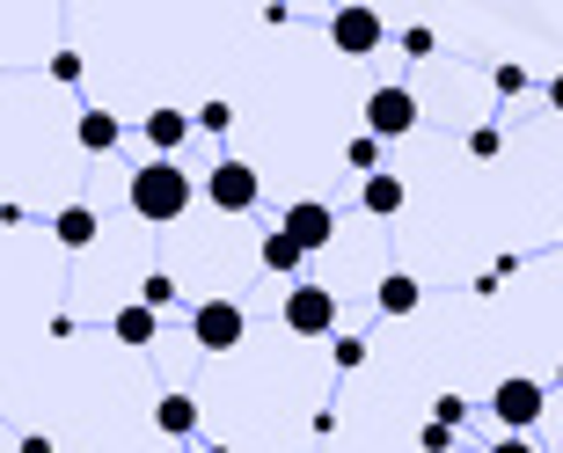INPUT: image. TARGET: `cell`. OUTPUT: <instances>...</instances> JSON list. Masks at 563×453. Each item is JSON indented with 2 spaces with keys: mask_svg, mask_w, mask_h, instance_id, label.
Returning <instances> with one entry per match:
<instances>
[{
  "mask_svg": "<svg viewBox=\"0 0 563 453\" xmlns=\"http://www.w3.org/2000/svg\"><path fill=\"white\" fill-rule=\"evenodd\" d=\"M132 212H140L146 226H168V220H184L190 212V168L176 162H140L132 168V184H125Z\"/></svg>",
  "mask_w": 563,
  "mask_h": 453,
  "instance_id": "1",
  "label": "cell"
},
{
  "mask_svg": "<svg viewBox=\"0 0 563 453\" xmlns=\"http://www.w3.org/2000/svg\"><path fill=\"white\" fill-rule=\"evenodd\" d=\"M242 336H250V308L242 300H198L190 308V344L198 351L220 358V351H242Z\"/></svg>",
  "mask_w": 563,
  "mask_h": 453,
  "instance_id": "2",
  "label": "cell"
},
{
  "mask_svg": "<svg viewBox=\"0 0 563 453\" xmlns=\"http://www.w3.org/2000/svg\"><path fill=\"white\" fill-rule=\"evenodd\" d=\"M542 410H549V395H542V380H527V373H512V380L490 388V417H498L512 439H527V424H542Z\"/></svg>",
  "mask_w": 563,
  "mask_h": 453,
  "instance_id": "3",
  "label": "cell"
},
{
  "mask_svg": "<svg viewBox=\"0 0 563 453\" xmlns=\"http://www.w3.org/2000/svg\"><path fill=\"white\" fill-rule=\"evenodd\" d=\"M418 96H410V88L402 81H388V88H374V96H366V132H374V140H402V132H418Z\"/></svg>",
  "mask_w": 563,
  "mask_h": 453,
  "instance_id": "4",
  "label": "cell"
},
{
  "mask_svg": "<svg viewBox=\"0 0 563 453\" xmlns=\"http://www.w3.org/2000/svg\"><path fill=\"white\" fill-rule=\"evenodd\" d=\"M330 44L344 52V59H374L380 44H388V22H380L374 8H336L330 15Z\"/></svg>",
  "mask_w": 563,
  "mask_h": 453,
  "instance_id": "5",
  "label": "cell"
},
{
  "mask_svg": "<svg viewBox=\"0 0 563 453\" xmlns=\"http://www.w3.org/2000/svg\"><path fill=\"white\" fill-rule=\"evenodd\" d=\"M286 330L292 336H330L336 330V292L330 286H292L286 292Z\"/></svg>",
  "mask_w": 563,
  "mask_h": 453,
  "instance_id": "6",
  "label": "cell"
},
{
  "mask_svg": "<svg viewBox=\"0 0 563 453\" xmlns=\"http://www.w3.org/2000/svg\"><path fill=\"white\" fill-rule=\"evenodd\" d=\"M206 198H212L220 212H250L256 198H264V184H256V168H250V162H234V154H228V162L206 176Z\"/></svg>",
  "mask_w": 563,
  "mask_h": 453,
  "instance_id": "7",
  "label": "cell"
},
{
  "mask_svg": "<svg viewBox=\"0 0 563 453\" xmlns=\"http://www.w3.org/2000/svg\"><path fill=\"white\" fill-rule=\"evenodd\" d=\"M278 226H286V234H292L300 248H308V256L336 242V212L322 206V198H300V206H286V220H278Z\"/></svg>",
  "mask_w": 563,
  "mask_h": 453,
  "instance_id": "8",
  "label": "cell"
},
{
  "mask_svg": "<svg viewBox=\"0 0 563 453\" xmlns=\"http://www.w3.org/2000/svg\"><path fill=\"white\" fill-rule=\"evenodd\" d=\"M190 124H198V118H190V110H146V124H140V140L146 146H154V162H168V154H176V146H184L190 140Z\"/></svg>",
  "mask_w": 563,
  "mask_h": 453,
  "instance_id": "9",
  "label": "cell"
},
{
  "mask_svg": "<svg viewBox=\"0 0 563 453\" xmlns=\"http://www.w3.org/2000/svg\"><path fill=\"white\" fill-rule=\"evenodd\" d=\"M74 140H81V154H118L125 124L110 118V110H81V118H74Z\"/></svg>",
  "mask_w": 563,
  "mask_h": 453,
  "instance_id": "10",
  "label": "cell"
},
{
  "mask_svg": "<svg viewBox=\"0 0 563 453\" xmlns=\"http://www.w3.org/2000/svg\"><path fill=\"white\" fill-rule=\"evenodd\" d=\"M402 198H410V190H402V176H388V168L358 184V212H374V220H396V212H402Z\"/></svg>",
  "mask_w": 563,
  "mask_h": 453,
  "instance_id": "11",
  "label": "cell"
},
{
  "mask_svg": "<svg viewBox=\"0 0 563 453\" xmlns=\"http://www.w3.org/2000/svg\"><path fill=\"white\" fill-rule=\"evenodd\" d=\"M374 308H380V314H418V308H424V286L410 278V270H388V278L374 286Z\"/></svg>",
  "mask_w": 563,
  "mask_h": 453,
  "instance_id": "12",
  "label": "cell"
},
{
  "mask_svg": "<svg viewBox=\"0 0 563 453\" xmlns=\"http://www.w3.org/2000/svg\"><path fill=\"white\" fill-rule=\"evenodd\" d=\"M110 336H118V344H132V351H146L154 336H162V314L132 300V308H118V314H110Z\"/></svg>",
  "mask_w": 563,
  "mask_h": 453,
  "instance_id": "13",
  "label": "cell"
},
{
  "mask_svg": "<svg viewBox=\"0 0 563 453\" xmlns=\"http://www.w3.org/2000/svg\"><path fill=\"white\" fill-rule=\"evenodd\" d=\"M154 424H162L168 439H190V432H198V395H184V388L162 395V402H154Z\"/></svg>",
  "mask_w": 563,
  "mask_h": 453,
  "instance_id": "14",
  "label": "cell"
},
{
  "mask_svg": "<svg viewBox=\"0 0 563 453\" xmlns=\"http://www.w3.org/2000/svg\"><path fill=\"white\" fill-rule=\"evenodd\" d=\"M256 256H264V270H272V278H292V270L308 264V248L292 242L286 226H272V234H264V248H256Z\"/></svg>",
  "mask_w": 563,
  "mask_h": 453,
  "instance_id": "15",
  "label": "cell"
},
{
  "mask_svg": "<svg viewBox=\"0 0 563 453\" xmlns=\"http://www.w3.org/2000/svg\"><path fill=\"white\" fill-rule=\"evenodd\" d=\"M52 234H59V248H88L96 234H103V220L88 206H66V212H52Z\"/></svg>",
  "mask_w": 563,
  "mask_h": 453,
  "instance_id": "16",
  "label": "cell"
},
{
  "mask_svg": "<svg viewBox=\"0 0 563 453\" xmlns=\"http://www.w3.org/2000/svg\"><path fill=\"white\" fill-rule=\"evenodd\" d=\"M140 308H154V314L176 308V278H168V270H146L140 278Z\"/></svg>",
  "mask_w": 563,
  "mask_h": 453,
  "instance_id": "17",
  "label": "cell"
},
{
  "mask_svg": "<svg viewBox=\"0 0 563 453\" xmlns=\"http://www.w3.org/2000/svg\"><path fill=\"white\" fill-rule=\"evenodd\" d=\"M344 162L358 168V184H366V176H380V140H374V132H358V140L344 146Z\"/></svg>",
  "mask_w": 563,
  "mask_h": 453,
  "instance_id": "18",
  "label": "cell"
},
{
  "mask_svg": "<svg viewBox=\"0 0 563 453\" xmlns=\"http://www.w3.org/2000/svg\"><path fill=\"white\" fill-rule=\"evenodd\" d=\"M468 154H476V162H498V154H505V132H498V124H476V132H468Z\"/></svg>",
  "mask_w": 563,
  "mask_h": 453,
  "instance_id": "19",
  "label": "cell"
},
{
  "mask_svg": "<svg viewBox=\"0 0 563 453\" xmlns=\"http://www.w3.org/2000/svg\"><path fill=\"white\" fill-rule=\"evenodd\" d=\"M432 424L461 432V424H468V402H461V395H439V402H432Z\"/></svg>",
  "mask_w": 563,
  "mask_h": 453,
  "instance_id": "20",
  "label": "cell"
},
{
  "mask_svg": "<svg viewBox=\"0 0 563 453\" xmlns=\"http://www.w3.org/2000/svg\"><path fill=\"white\" fill-rule=\"evenodd\" d=\"M490 88H498V96H527V66H490Z\"/></svg>",
  "mask_w": 563,
  "mask_h": 453,
  "instance_id": "21",
  "label": "cell"
},
{
  "mask_svg": "<svg viewBox=\"0 0 563 453\" xmlns=\"http://www.w3.org/2000/svg\"><path fill=\"white\" fill-rule=\"evenodd\" d=\"M402 52H410V59H432V52H439V37L418 22V30H402Z\"/></svg>",
  "mask_w": 563,
  "mask_h": 453,
  "instance_id": "22",
  "label": "cell"
},
{
  "mask_svg": "<svg viewBox=\"0 0 563 453\" xmlns=\"http://www.w3.org/2000/svg\"><path fill=\"white\" fill-rule=\"evenodd\" d=\"M52 81H66V88L81 81V52H52Z\"/></svg>",
  "mask_w": 563,
  "mask_h": 453,
  "instance_id": "23",
  "label": "cell"
},
{
  "mask_svg": "<svg viewBox=\"0 0 563 453\" xmlns=\"http://www.w3.org/2000/svg\"><path fill=\"white\" fill-rule=\"evenodd\" d=\"M336 366H344V373L366 366V336H336Z\"/></svg>",
  "mask_w": 563,
  "mask_h": 453,
  "instance_id": "24",
  "label": "cell"
},
{
  "mask_svg": "<svg viewBox=\"0 0 563 453\" xmlns=\"http://www.w3.org/2000/svg\"><path fill=\"white\" fill-rule=\"evenodd\" d=\"M228 124H234L228 103H206V110H198V132H228Z\"/></svg>",
  "mask_w": 563,
  "mask_h": 453,
  "instance_id": "25",
  "label": "cell"
},
{
  "mask_svg": "<svg viewBox=\"0 0 563 453\" xmlns=\"http://www.w3.org/2000/svg\"><path fill=\"white\" fill-rule=\"evenodd\" d=\"M418 446H424V453H446V446H454V432H446V424H424Z\"/></svg>",
  "mask_w": 563,
  "mask_h": 453,
  "instance_id": "26",
  "label": "cell"
},
{
  "mask_svg": "<svg viewBox=\"0 0 563 453\" xmlns=\"http://www.w3.org/2000/svg\"><path fill=\"white\" fill-rule=\"evenodd\" d=\"M490 453H542V446H534V439H512V432H505V439H498Z\"/></svg>",
  "mask_w": 563,
  "mask_h": 453,
  "instance_id": "27",
  "label": "cell"
},
{
  "mask_svg": "<svg viewBox=\"0 0 563 453\" xmlns=\"http://www.w3.org/2000/svg\"><path fill=\"white\" fill-rule=\"evenodd\" d=\"M542 96H549V110L563 118V74H549V88H542Z\"/></svg>",
  "mask_w": 563,
  "mask_h": 453,
  "instance_id": "28",
  "label": "cell"
},
{
  "mask_svg": "<svg viewBox=\"0 0 563 453\" xmlns=\"http://www.w3.org/2000/svg\"><path fill=\"white\" fill-rule=\"evenodd\" d=\"M22 453H52V439H37V432H30V439H22Z\"/></svg>",
  "mask_w": 563,
  "mask_h": 453,
  "instance_id": "29",
  "label": "cell"
},
{
  "mask_svg": "<svg viewBox=\"0 0 563 453\" xmlns=\"http://www.w3.org/2000/svg\"><path fill=\"white\" fill-rule=\"evenodd\" d=\"M556 395H563V366H556Z\"/></svg>",
  "mask_w": 563,
  "mask_h": 453,
  "instance_id": "30",
  "label": "cell"
}]
</instances>
